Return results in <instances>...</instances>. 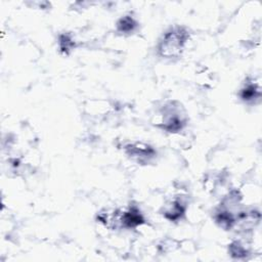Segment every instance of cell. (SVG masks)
Wrapping results in <instances>:
<instances>
[{"mask_svg": "<svg viewBox=\"0 0 262 262\" xmlns=\"http://www.w3.org/2000/svg\"><path fill=\"white\" fill-rule=\"evenodd\" d=\"M189 32L182 26H174L167 30L161 37L157 49L160 56L164 58L179 57L184 51L189 40Z\"/></svg>", "mask_w": 262, "mask_h": 262, "instance_id": "1", "label": "cell"}, {"mask_svg": "<svg viewBox=\"0 0 262 262\" xmlns=\"http://www.w3.org/2000/svg\"><path fill=\"white\" fill-rule=\"evenodd\" d=\"M187 124V115L184 107L176 100L166 102L161 110V122L158 127L169 133L181 131Z\"/></svg>", "mask_w": 262, "mask_h": 262, "instance_id": "2", "label": "cell"}, {"mask_svg": "<svg viewBox=\"0 0 262 262\" xmlns=\"http://www.w3.org/2000/svg\"><path fill=\"white\" fill-rule=\"evenodd\" d=\"M124 149L125 154L132 161L142 165L150 163L157 156V151L152 146L142 142L128 143L125 145Z\"/></svg>", "mask_w": 262, "mask_h": 262, "instance_id": "3", "label": "cell"}, {"mask_svg": "<svg viewBox=\"0 0 262 262\" xmlns=\"http://www.w3.org/2000/svg\"><path fill=\"white\" fill-rule=\"evenodd\" d=\"M115 221L120 227L126 229H133L139 225H142L145 220L141 211L136 206H130L128 209L124 210L120 214L115 213Z\"/></svg>", "mask_w": 262, "mask_h": 262, "instance_id": "4", "label": "cell"}, {"mask_svg": "<svg viewBox=\"0 0 262 262\" xmlns=\"http://www.w3.org/2000/svg\"><path fill=\"white\" fill-rule=\"evenodd\" d=\"M186 208L187 205L185 202H183L181 199H175L164 206L162 215L167 220L171 222H176L184 216Z\"/></svg>", "mask_w": 262, "mask_h": 262, "instance_id": "5", "label": "cell"}, {"mask_svg": "<svg viewBox=\"0 0 262 262\" xmlns=\"http://www.w3.org/2000/svg\"><path fill=\"white\" fill-rule=\"evenodd\" d=\"M239 97L245 102H253L261 97L260 85L256 82H247L239 91Z\"/></svg>", "mask_w": 262, "mask_h": 262, "instance_id": "6", "label": "cell"}, {"mask_svg": "<svg viewBox=\"0 0 262 262\" xmlns=\"http://www.w3.org/2000/svg\"><path fill=\"white\" fill-rule=\"evenodd\" d=\"M138 27V23L130 15H125L121 17L117 23V31L120 34L130 35L135 32Z\"/></svg>", "mask_w": 262, "mask_h": 262, "instance_id": "7", "label": "cell"}, {"mask_svg": "<svg viewBox=\"0 0 262 262\" xmlns=\"http://www.w3.org/2000/svg\"><path fill=\"white\" fill-rule=\"evenodd\" d=\"M228 252L233 259H246L249 255V249L239 241H234L228 246Z\"/></svg>", "mask_w": 262, "mask_h": 262, "instance_id": "8", "label": "cell"}, {"mask_svg": "<svg viewBox=\"0 0 262 262\" xmlns=\"http://www.w3.org/2000/svg\"><path fill=\"white\" fill-rule=\"evenodd\" d=\"M58 44H59L60 51L64 54H69L73 50V48L75 47V42L73 41L72 37L68 34L59 35Z\"/></svg>", "mask_w": 262, "mask_h": 262, "instance_id": "9", "label": "cell"}]
</instances>
